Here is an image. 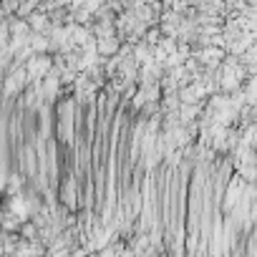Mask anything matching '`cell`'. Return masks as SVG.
<instances>
[{
    "instance_id": "4",
    "label": "cell",
    "mask_w": 257,
    "mask_h": 257,
    "mask_svg": "<svg viewBox=\"0 0 257 257\" xmlns=\"http://www.w3.org/2000/svg\"><path fill=\"white\" fill-rule=\"evenodd\" d=\"M33 8H36V3H28V6H21L18 11H21V16H26V13H31Z\"/></svg>"
},
{
    "instance_id": "2",
    "label": "cell",
    "mask_w": 257,
    "mask_h": 257,
    "mask_svg": "<svg viewBox=\"0 0 257 257\" xmlns=\"http://www.w3.org/2000/svg\"><path fill=\"white\" fill-rule=\"evenodd\" d=\"M116 51H118V38L116 36H106V38L96 41V53L108 56V53H116Z\"/></svg>"
},
{
    "instance_id": "1",
    "label": "cell",
    "mask_w": 257,
    "mask_h": 257,
    "mask_svg": "<svg viewBox=\"0 0 257 257\" xmlns=\"http://www.w3.org/2000/svg\"><path fill=\"white\" fill-rule=\"evenodd\" d=\"M48 73H51V58L48 56H33L26 63V76H28L31 83H41Z\"/></svg>"
},
{
    "instance_id": "3",
    "label": "cell",
    "mask_w": 257,
    "mask_h": 257,
    "mask_svg": "<svg viewBox=\"0 0 257 257\" xmlns=\"http://www.w3.org/2000/svg\"><path fill=\"white\" fill-rule=\"evenodd\" d=\"M61 199H63L66 204H73V199H76V182H73V179H66V182H63V187H61Z\"/></svg>"
}]
</instances>
